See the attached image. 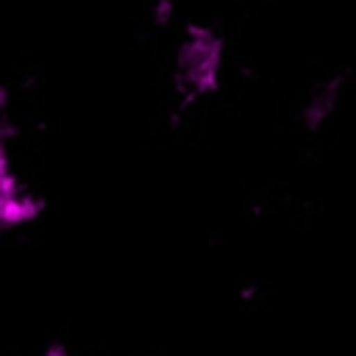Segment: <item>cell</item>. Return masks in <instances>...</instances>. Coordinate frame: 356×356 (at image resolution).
<instances>
[{"instance_id":"cell-1","label":"cell","mask_w":356,"mask_h":356,"mask_svg":"<svg viewBox=\"0 0 356 356\" xmlns=\"http://www.w3.org/2000/svg\"><path fill=\"white\" fill-rule=\"evenodd\" d=\"M222 61H225L222 36L211 25H189L175 53V75L184 97L197 100L217 92L222 78Z\"/></svg>"},{"instance_id":"cell-2","label":"cell","mask_w":356,"mask_h":356,"mask_svg":"<svg viewBox=\"0 0 356 356\" xmlns=\"http://www.w3.org/2000/svg\"><path fill=\"white\" fill-rule=\"evenodd\" d=\"M42 214V197L17 170L6 136L0 134V231H14L36 222Z\"/></svg>"},{"instance_id":"cell-3","label":"cell","mask_w":356,"mask_h":356,"mask_svg":"<svg viewBox=\"0 0 356 356\" xmlns=\"http://www.w3.org/2000/svg\"><path fill=\"white\" fill-rule=\"evenodd\" d=\"M39 356H70V353H67L61 345H50V348H47L44 353H39Z\"/></svg>"}]
</instances>
